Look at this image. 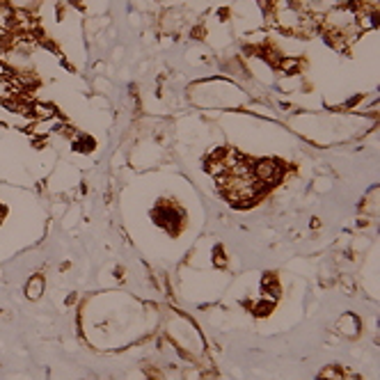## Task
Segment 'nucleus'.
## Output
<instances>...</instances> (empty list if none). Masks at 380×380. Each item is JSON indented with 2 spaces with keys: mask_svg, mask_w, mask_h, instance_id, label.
Here are the masks:
<instances>
[{
  "mask_svg": "<svg viewBox=\"0 0 380 380\" xmlns=\"http://www.w3.org/2000/svg\"><path fill=\"white\" fill-rule=\"evenodd\" d=\"M42 291H44V280L42 277H32L26 287V296L30 300H37V298H42Z\"/></svg>",
  "mask_w": 380,
  "mask_h": 380,
  "instance_id": "f257e3e1",
  "label": "nucleus"
}]
</instances>
